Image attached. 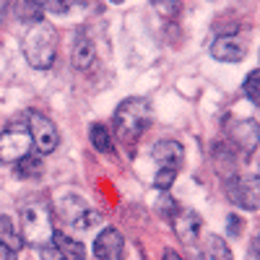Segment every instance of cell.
I'll return each mask as SVG.
<instances>
[{"label":"cell","mask_w":260,"mask_h":260,"mask_svg":"<svg viewBox=\"0 0 260 260\" xmlns=\"http://www.w3.org/2000/svg\"><path fill=\"white\" fill-rule=\"evenodd\" d=\"M21 50H24V57L31 68H37V71L52 68V62L57 57V31H55V26L45 18H42L39 24L29 26L24 42H21Z\"/></svg>","instance_id":"obj_1"},{"label":"cell","mask_w":260,"mask_h":260,"mask_svg":"<svg viewBox=\"0 0 260 260\" xmlns=\"http://www.w3.org/2000/svg\"><path fill=\"white\" fill-rule=\"evenodd\" d=\"M151 104L143 96H127L115 110V133L122 143H136L151 125Z\"/></svg>","instance_id":"obj_2"},{"label":"cell","mask_w":260,"mask_h":260,"mask_svg":"<svg viewBox=\"0 0 260 260\" xmlns=\"http://www.w3.org/2000/svg\"><path fill=\"white\" fill-rule=\"evenodd\" d=\"M21 240L29 247H47L55 237V224H52V213L45 203H29L21 208Z\"/></svg>","instance_id":"obj_3"},{"label":"cell","mask_w":260,"mask_h":260,"mask_svg":"<svg viewBox=\"0 0 260 260\" xmlns=\"http://www.w3.org/2000/svg\"><path fill=\"white\" fill-rule=\"evenodd\" d=\"M31 136L26 125H11L0 133V161L3 164H21L31 156Z\"/></svg>","instance_id":"obj_4"},{"label":"cell","mask_w":260,"mask_h":260,"mask_svg":"<svg viewBox=\"0 0 260 260\" xmlns=\"http://www.w3.org/2000/svg\"><path fill=\"white\" fill-rule=\"evenodd\" d=\"M60 213L73 229H81V232H89L102 221V216L83 198H78V195H62L60 198Z\"/></svg>","instance_id":"obj_5"},{"label":"cell","mask_w":260,"mask_h":260,"mask_svg":"<svg viewBox=\"0 0 260 260\" xmlns=\"http://www.w3.org/2000/svg\"><path fill=\"white\" fill-rule=\"evenodd\" d=\"M29 136H31V143L34 148L39 151V156H47L52 154V151L57 148L60 143V136H57V127L45 117V115H39V112H31L29 115Z\"/></svg>","instance_id":"obj_6"},{"label":"cell","mask_w":260,"mask_h":260,"mask_svg":"<svg viewBox=\"0 0 260 260\" xmlns=\"http://www.w3.org/2000/svg\"><path fill=\"white\" fill-rule=\"evenodd\" d=\"M39 257L42 260H86V247L81 242H76L73 237L55 232L52 242L39 250Z\"/></svg>","instance_id":"obj_7"},{"label":"cell","mask_w":260,"mask_h":260,"mask_svg":"<svg viewBox=\"0 0 260 260\" xmlns=\"http://www.w3.org/2000/svg\"><path fill=\"white\" fill-rule=\"evenodd\" d=\"M226 192H229V198L240 206V208H245V211H257V175L252 177V175H247V177H234V180H229V187H226Z\"/></svg>","instance_id":"obj_8"},{"label":"cell","mask_w":260,"mask_h":260,"mask_svg":"<svg viewBox=\"0 0 260 260\" xmlns=\"http://www.w3.org/2000/svg\"><path fill=\"white\" fill-rule=\"evenodd\" d=\"M122 250H125V240L120 229L107 226L96 234L94 240V257L96 260H122Z\"/></svg>","instance_id":"obj_9"},{"label":"cell","mask_w":260,"mask_h":260,"mask_svg":"<svg viewBox=\"0 0 260 260\" xmlns=\"http://www.w3.org/2000/svg\"><path fill=\"white\" fill-rule=\"evenodd\" d=\"M151 159L159 164V169H172V172H180L182 161H185V148L177 141H159L154 148H151Z\"/></svg>","instance_id":"obj_10"},{"label":"cell","mask_w":260,"mask_h":260,"mask_svg":"<svg viewBox=\"0 0 260 260\" xmlns=\"http://www.w3.org/2000/svg\"><path fill=\"white\" fill-rule=\"evenodd\" d=\"M211 55L219 60V62H240V60L247 55V45H245L242 39H237V37L226 34V37L213 39Z\"/></svg>","instance_id":"obj_11"},{"label":"cell","mask_w":260,"mask_h":260,"mask_svg":"<svg viewBox=\"0 0 260 260\" xmlns=\"http://www.w3.org/2000/svg\"><path fill=\"white\" fill-rule=\"evenodd\" d=\"M175 232L180 237L182 245H195L201 237V229H203V219L195 211H177L175 219Z\"/></svg>","instance_id":"obj_12"},{"label":"cell","mask_w":260,"mask_h":260,"mask_svg":"<svg viewBox=\"0 0 260 260\" xmlns=\"http://www.w3.org/2000/svg\"><path fill=\"white\" fill-rule=\"evenodd\" d=\"M73 65L78 71H86V68H91V62H94V45H91V39L86 31H78L76 34V42H73Z\"/></svg>","instance_id":"obj_13"},{"label":"cell","mask_w":260,"mask_h":260,"mask_svg":"<svg viewBox=\"0 0 260 260\" xmlns=\"http://www.w3.org/2000/svg\"><path fill=\"white\" fill-rule=\"evenodd\" d=\"M0 245L11 247L13 252H18L21 247H24L21 232L13 226V219H11V216H0Z\"/></svg>","instance_id":"obj_14"},{"label":"cell","mask_w":260,"mask_h":260,"mask_svg":"<svg viewBox=\"0 0 260 260\" xmlns=\"http://www.w3.org/2000/svg\"><path fill=\"white\" fill-rule=\"evenodd\" d=\"M206 257L208 260H232V250H229L224 237H219V234L208 237L206 240Z\"/></svg>","instance_id":"obj_15"},{"label":"cell","mask_w":260,"mask_h":260,"mask_svg":"<svg viewBox=\"0 0 260 260\" xmlns=\"http://www.w3.org/2000/svg\"><path fill=\"white\" fill-rule=\"evenodd\" d=\"M89 138H91V146L99 151V154H110L112 151V138H110V130H107L102 122H94L91 130H89Z\"/></svg>","instance_id":"obj_16"},{"label":"cell","mask_w":260,"mask_h":260,"mask_svg":"<svg viewBox=\"0 0 260 260\" xmlns=\"http://www.w3.org/2000/svg\"><path fill=\"white\" fill-rule=\"evenodd\" d=\"M42 6L39 3H31V0H26V3H16V16L24 21V24H29V26H34V24H39L42 21Z\"/></svg>","instance_id":"obj_17"},{"label":"cell","mask_w":260,"mask_h":260,"mask_svg":"<svg viewBox=\"0 0 260 260\" xmlns=\"http://www.w3.org/2000/svg\"><path fill=\"white\" fill-rule=\"evenodd\" d=\"M242 91H245V96L257 107L260 104V71L255 68V71H250L247 73V78H245V86H242Z\"/></svg>","instance_id":"obj_18"},{"label":"cell","mask_w":260,"mask_h":260,"mask_svg":"<svg viewBox=\"0 0 260 260\" xmlns=\"http://www.w3.org/2000/svg\"><path fill=\"white\" fill-rule=\"evenodd\" d=\"M175 180H177V172H172V169H159L156 175H154V187L164 192V190L172 187V182H175Z\"/></svg>","instance_id":"obj_19"},{"label":"cell","mask_w":260,"mask_h":260,"mask_svg":"<svg viewBox=\"0 0 260 260\" xmlns=\"http://www.w3.org/2000/svg\"><path fill=\"white\" fill-rule=\"evenodd\" d=\"M18 167H21L18 172H21L24 177H26V175H29V177H31V175L37 177V175H42V156H29V159L21 161Z\"/></svg>","instance_id":"obj_20"},{"label":"cell","mask_w":260,"mask_h":260,"mask_svg":"<svg viewBox=\"0 0 260 260\" xmlns=\"http://www.w3.org/2000/svg\"><path fill=\"white\" fill-rule=\"evenodd\" d=\"M73 6L71 3H47V6H42V11H47V13H68Z\"/></svg>","instance_id":"obj_21"},{"label":"cell","mask_w":260,"mask_h":260,"mask_svg":"<svg viewBox=\"0 0 260 260\" xmlns=\"http://www.w3.org/2000/svg\"><path fill=\"white\" fill-rule=\"evenodd\" d=\"M226 226H229V234H232V237H240V232H242V221H240V219L229 216V219H226Z\"/></svg>","instance_id":"obj_22"},{"label":"cell","mask_w":260,"mask_h":260,"mask_svg":"<svg viewBox=\"0 0 260 260\" xmlns=\"http://www.w3.org/2000/svg\"><path fill=\"white\" fill-rule=\"evenodd\" d=\"M0 260H18V252H13L6 245H0Z\"/></svg>","instance_id":"obj_23"},{"label":"cell","mask_w":260,"mask_h":260,"mask_svg":"<svg viewBox=\"0 0 260 260\" xmlns=\"http://www.w3.org/2000/svg\"><path fill=\"white\" fill-rule=\"evenodd\" d=\"M164 260H182L175 250H164Z\"/></svg>","instance_id":"obj_24"}]
</instances>
